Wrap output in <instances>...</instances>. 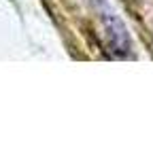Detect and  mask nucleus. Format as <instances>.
Wrapping results in <instances>:
<instances>
[{"label":"nucleus","instance_id":"1","mask_svg":"<svg viewBox=\"0 0 153 159\" xmlns=\"http://www.w3.org/2000/svg\"><path fill=\"white\" fill-rule=\"evenodd\" d=\"M102 24L106 30V36H109V45L117 55H126L130 51V36H128L123 24L119 21V17L111 13L104 4H102Z\"/></svg>","mask_w":153,"mask_h":159}]
</instances>
